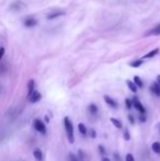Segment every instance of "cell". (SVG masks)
Returning a JSON list of instances; mask_svg holds the SVG:
<instances>
[{"mask_svg": "<svg viewBox=\"0 0 160 161\" xmlns=\"http://www.w3.org/2000/svg\"><path fill=\"white\" fill-rule=\"evenodd\" d=\"M64 124H65V129H66V134H67L68 140L69 143L73 144L75 142V136H74V126L71 124L70 119L68 116L64 118Z\"/></svg>", "mask_w": 160, "mask_h": 161, "instance_id": "obj_1", "label": "cell"}, {"mask_svg": "<svg viewBox=\"0 0 160 161\" xmlns=\"http://www.w3.org/2000/svg\"><path fill=\"white\" fill-rule=\"evenodd\" d=\"M34 128L38 131V133H41V134H46V127H45V125L42 121H40V119H35L34 121Z\"/></svg>", "mask_w": 160, "mask_h": 161, "instance_id": "obj_2", "label": "cell"}, {"mask_svg": "<svg viewBox=\"0 0 160 161\" xmlns=\"http://www.w3.org/2000/svg\"><path fill=\"white\" fill-rule=\"evenodd\" d=\"M133 105L135 106V109L138 112H139V113H142V114H145L146 110H145V107L142 105V103L139 102V100L137 99V98H134V100H133Z\"/></svg>", "mask_w": 160, "mask_h": 161, "instance_id": "obj_3", "label": "cell"}, {"mask_svg": "<svg viewBox=\"0 0 160 161\" xmlns=\"http://www.w3.org/2000/svg\"><path fill=\"white\" fill-rule=\"evenodd\" d=\"M41 98H42V95H41V93L38 92V91H33L32 92V94L29 97V100H30V102L31 103H36V102H38L40 100H41Z\"/></svg>", "mask_w": 160, "mask_h": 161, "instance_id": "obj_4", "label": "cell"}, {"mask_svg": "<svg viewBox=\"0 0 160 161\" xmlns=\"http://www.w3.org/2000/svg\"><path fill=\"white\" fill-rule=\"evenodd\" d=\"M150 90H151V92L155 93L157 97H160V85L158 82H154V83L151 85V87H150Z\"/></svg>", "mask_w": 160, "mask_h": 161, "instance_id": "obj_5", "label": "cell"}, {"mask_svg": "<svg viewBox=\"0 0 160 161\" xmlns=\"http://www.w3.org/2000/svg\"><path fill=\"white\" fill-rule=\"evenodd\" d=\"M104 101L106 102V104H109V105L113 107V109H115L117 107V103L114 101V100L112 99L111 97H109V95H104Z\"/></svg>", "mask_w": 160, "mask_h": 161, "instance_id": "obj_6", "label": "cell"}, {"mask_svg": "<svg viewBox=\"0 0 160 161\" xmlns=\"http://www.w3.org/2000/svg\"><path fill=\"white\" fill-rule=\"evenodd\" d=\"M37 24V21L34 18H28L24 21V25L26 28H32V26H35Z\"/></svg>", "mask_w": 160, "mask_h": 161, "instance_id": "obj_7", "label": "cell"}, {"mask_svg": "<svg viewBox=\"0 0 160 161\" xmlns=\"http://www.w3.org/2000/svg\"><path fill=\"white\" fill-rule=\"evenodd\" d=\"M64 14H65L64 11H54V12L49 13L48 15H47V19H48V20H53V19H56V18H58V17H62Z\"/></svg>", "mask_w": 160, "mask_h": 161, "instance_id": "obj_8", "label": "cell"}, {"mask_svg": "<svg viewBox=\"0 0 160 161\" xmlns=\"http://www.w3.org/2000/svg\"><path fill=\"white\" fill-rule=\"evenodd\" d=\"M34 86H35V82H34L33 79H31V80L28 82V98H29L32 94V92L34 91Z\"/></svg>", "mask_w": 160, "mask_h": 161, "instance_id": "obj_9", "label": "cell"}, {"mask_svg": "<svg viewBox=\"0 0 160 161\" xmlns=\"http://www.w3.org/2000/svg\"><path fill=\"white\" fill-rule=\"evenodd\" d=\"M126 85H127V87H128V89L132 91V92L136 93L137 92V86L135 85V82L134 81H130V80H126Z\"/></svg>", "mask_w": 160, "mask_h": 161, "instance_id": "obj_10", "label": "cell"}, {"mask_svg": "<svg viewBox=\"0 0 160 161\" xmlns=\"http://www.w3.org/2000/svg\"><path fill=\"white\" fill-rule=\"evenodd\" d=\"M33 155H34V158H35L37 161H42V159H43V154H42L41 149H38V148L34 149Z\"/></svg>", "mask_w": 160, "mask_h": 161, "instance_id": "obj_11", "label": "cell"}, {"mask_svg": "<svg viewBox=\"0 0 160 161\" xmlns=\"http://www.w3.org/2000/svg\"><path fill=\"white\" fill-rule=\"evenodd\" d=\"M158 53H159V48H155V50H153L151 52H149L148 54H146L143 58H151V57H154V56L157 55Z\"/></svg>", "mask_w": 160, "mask_h": 161, "instance_id": "obj_12", "label": "cell"}, {"mask_svg": "<svg viewBox=\"0 0 160 161\" xmlns=\"http://www.w3.org/2000/svg\"><path fill=\"white\" fill-rule=\"evenodd\" d=\"M110 121H111V123L114 125L116 128H118V129H120V128H122V123H121L118 119H116V118H114V117H111L110 118Z\"/></svg>", "mask_w": 160, "mask_h": 161, "instance_id": "obj_13", "label": "cell"}, {"mask_svg": "<svg viewBox=\"0 0 160 161\" xmlns=\"http://www.w3.org/2000/svg\"><path fill=\"white\" fill-rule=\"evenodd\" d=\"M151 149H153L154 152H156V154L159 155L160 154V143H158V142L154 143L153 145H151Z\"/></svg>", "mask_w": 160, "mask_h": 161, "instance_id": "obj_14", "label": "cell"}, {"mask_svg": "<svg viewBox=\"0 0 160 161\" xmlns=\"http://www.w3.org/2000/svg\"><path fill=\"white\" fill-rule=\"evenodd\" d=\"M134 82H135V85L137 86V88H143V86H144L142 79H141L138 76H135V77H134Z\"/></svg>", "mask_w": 160, "mask_h": 161, "instance_id": "obj_15", "label": "cell"}, {"mask_svg": "<svg viewBox=\"0 0 160 161\" xmlns=\"http://www.w3.org/2000/svg\"><path fill=\"white\" fill-rule=\"evenodd\" d=\"M144 60L143 59H139V60H135V62H132L129 64V66L130 67H134V68H137V67H139V66H142Z\"/></svg>", "mask_w": 160, "mask_h": 161, "instance_id": "obj_16", "label": "cell"}, {"mask_svg": "<svg viewBox=\"0 0 160 161\" xmlns=\"http://www.w3.org/2000/svg\"><path fill=\"white\" fill-rule=\"evenodd\" d=\"M149 34H153V35H160V24H158L157 26H155L154 29L149 32Z\"/></svg>", "mask_w": 160, "mask_h": 161, "instance_id": "obj_17", "label": "cell"}, {"mask_svg": "<svg viewBox=\"0 0 160 161\" xmlns=\"http://www.w3.org/2000/svg\"><path fill=\"white\" fill-rule=\"evenodd\" d=\"M78 128H79L80 134H82V135H86L87 134V128H86V126H85V124L79 123V125H78Z\"/></svg>", "mask_w": 160, "mask_h": 161, "instance_id": "obj_18", "label": "cell"}, {"mask_svg": "<svg viewBox=\"0 0 160 161\" xmlns=\"http://www.w3.org/2000/svg\"><path fill=\"white\" fill-rule=\"evenodd\" d=\"M89 110H90L91 113L94 114V113H97V111H98V107H97L95 104H90V105H89Z\"/></svg>", "mask_w": 160, "mask_h": 161, "instance_id": "obj_19", "label": "cell"}, {"mask_svg": "<svg viewBox=\"0 0 160 161\" xmlns=\"http://www.w3.org/2000/svg\"><path fill=\"white\" fill-rule=\"evenodd\" d=\"M125 104H126V107L127 109H132V105H133V103H132V101L130 100H128V99H126L125 100Z\"/></svg>", "mask_w": 160, "mask_h": 161, "instance_id": "obj_20", "label": "cell"}, {"mask_svg": "<svg viewBox=\"0 0 160 161\" xmlns=\"http://www.w3.org/2000/svg\"><path fill=\"white\" fill-rule=\"evenodd\" d=\"M125 161H135V159H134V157H133L132 154H127V155H126V159H125Z\"/></svg>", "mask_w": 160, "mask_h": 161, "instance_id": "obj_21", "label": "cell"}, {"mask_svg": "<svg viewBox=\"0 0 160 161\" xmlns=\"http://www.w3.org/2000/svg\"><path fill=\"white\" fill-rule=\"evenodd\" d=\"M124 138H125V140H129L130 139V135H129L128 130H125L124 131Z\"/></svg>", "mask_w": 160, "mask_h": 161, "instance_id": "obj_22", "label": "cell"}, {"mask_svg": "<svg viewBox=\"0 0 160 161\" xmlns=\"http://www.w3.org/2000/svg\"><path fill=\"white\" fill-rule=\"evenodd\" d=\"M5 52H6V50H5L3 47H0V59L3 57V55H5Z\"/></svg>", "mask_w": 160, "mask_h": 161, "instance_id": "obj_23", "label": "cell"}, {"mask_svg": "<svg viewBox=\"0 0 160 161\" xmlns=\"http://www.w3.org/2000/svg\"><path fill=\"white\" fill-rule=\"evenodd\" d=\"M99 150H100V152H101V155H104L105 154V150H104V148H103V146H99Z\"/></svg>", "mask_w": 160, "mask_h": 161, "instance_id": "obj_24", "label": "cell"}, {"mask_svg": "<svg viewBox=\"0 0 160 161\" xmlns=\"http://www.w3.org/2000/svg\"><path fill=\"white\" fill-rule=\"evenodd\" d=\"M128 119H129V123H130V124H134V123H135V121H134V117H133L132 115H128Z\"/></svg>", "mask_w": 160, "mask_h": 161, "instance_id": "obj_25", "label": "cell"}, {"mask_svg": "<svg viewBox=\"0 0 160 161\" xmlns=\"http://www.w3.org/2000/svg\"><path fill=\"white\" fill-rule=\"evenodd\" d=\"M69 158H70V160L71 161H77V158H76L73 154H70V155H69Z\"/></svg>", "mask_w": 160, "mask_h": 161, "instance_id": "obj_26", "label": "cell"}, {"mask_svg": "<svg viewBox=\"0 0 160 161\" xmlns=\"http://www.w3.org/2000/svg\"><path fill=\"white\" fill-rule=\"evenodd\" d=\"M141 122H146V117H145V115L144 116H141Z\"/></svg>", "mask_w": 160, "mask_h": 161, "instance_id": "obj_27", "label": "cell"}, {"mask_svg": "<svg viewBox=\"0 0 160 161\" xmlns=\"http://www.w3.org/2000/svg\"><path fill=\"white\" fill-rule=\"evenodd\" d=\"M91 134H92V138H95V131L94 130H91Z\"/></svg>", "mask_w": 160, "mask_h": 161, "instance_id": "obj_28", "label": "cell"}, {"mask_svg": "<svg viewBox=\"0 0 160 161\" xmlns=\"http://www.w3.org/2000/svg\"><path fill=\"white\" fill-rule=\"evenodd\" d=\"M102 161H111L109 158H106V157H104V158H102Z\"/></svg>", "mask_w": 160, "mask_h": 161, "instance_id": "obj_29", "label": "cell"}, {"mask_svg": "<svg viewBox=\"0 0 160 161\" xmlns=\"http://www.w3.org/2000/svg\"><path fill=\"white\" fill-rule=\"evenodd\" d=\"M157 82H158V83L160 85V74H159V76H157Z\"/></svg>", "mask_w": 160, "mask_h": 161, "instance_id": "obj_30", "label": "cell"}, {"mask_svg": "<svg viewBox=\"0 0 160 161\" xmlns=\"http://www.w3.org/2000/svg\"><path fill=\"white\" fill-rule=\"evenodd\" d=\"M45 121H46L47 123H48V122H49V119H48V117H47V116H45Z\"/></svg>", "mask_w": 160, "mask_h": 161, "instance_id": "obj_31", "label": "cell"}]
</instances>
